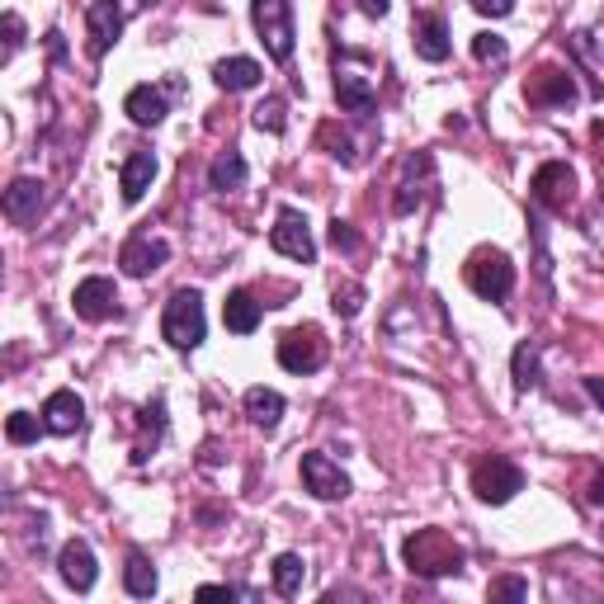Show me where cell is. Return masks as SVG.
Wrapping results in <instances>:
<instances>
[{
    "label": "cell",
    "mask_w": 604,
    "mask_h": 604,
    "mask_svg": "<svg viewBox=\"0 0 604 604\" xmlns=\"http://www.w3.org/2000/svg\"><path fill=\"white\" fill-rule=\"evenodd\" d=\"M401 557L415 577H458L468 563V553L444 534V529H415V534L401 543Z\"/></svg>",
    "instance_id": "cell-1"
},
{
    "label": "cell",
    "mask_w": 604,
    "mask_h": 604,
    "mask_svg": "<svg viewBox=\"0 0 604 604\" xmlns=\"http://www.w3.org/2000/svg\"><path fill=\"white\" fill-rule=\"evenodd\" d=\"M463 279H468V289L478 293V298L500 302V298H510V289H515V265H510V255H506V251L482 246V251H472V255H468Z\"/></svg>",
    "instance_id": "cell-2"
},
{
    "label": "cell",
    "mask_w": 604,
    "mask_h": 604,
    "mask_svg": "<svg viewBox=\"0 0 604 604\" xmlns=\"http://www.w3.org/2000/svg\"><path fill=\"white\" fill-rule=\"evenodd\" d=\"M204 298H198L194 289H180L176 298L166 302V316H161V336L176 345V350H198L204 345Z\"/></svg>",
    "instance_id": "cell-3"
},
{
    "label": "cell",
    "mask_w": 604,
    "mask_h": 604,
    "mask_svg": "<svg viewBox=\"0 0 604 604\" xmlns=\"http://www.w3.org/2000/svg\"><path fill=\"white\" fill-rule=\"evenodd\" d=\"M472 492H478L482 506H506V500H515V492H524V472L510 458L486 454L472 463Z\"/></svg>",
    "instance_id": "cell-4"
},
{
    "label": "cell",
    "mask_w": 604,
    "mask_h": 604,
    "mask_svg": "<svg viewBox=\"0 0 604 604\" xmlns=\"http://www.w3.org/2000/svg\"><path fill=\"white\" fill-rule=\"evenodd\" d=\"M251 20L255 34H261L265 52L275 62H289L293 57V5L289 0H251Z\"/></svg>",
    "instance_id": "cell-5"
},
{
    "label": "cell",
    "mask_w": 604,
    "mask_h": 604,
    "mask_svg": "<svg viewBox=\"0 0 604 604\" xmlns=\"http://www.w3.org/2000/svg\"><path fill=\"white\" fill-rule=\"evenodd\" d=\"M279 364L289 373H316L326 364V336L316 326H293L279 336Z\"/></svg>",
    "instance_id": "cell-6"
},
{
    "label": "cell",
    "mask_w": 604,
    "mask_h": 604,
    "mask_svg": "<svg viewBox=\"0 0 604 604\" xmlns=\"http://www.w3.org/2000/svg\"><path fill=\"white\" fill-rule=\"evenodd\" d=\"M524 99L534 109H571L581 99V90H577V81H571L563 67H539L534 76L524 81Z\"/></svg>",
    "instance_id": "cell-7"
},
{
    "label": "cell",
    "mask_w": 604,
    "mask_h": 604,
    "mask_svg": "<svg viewBox=\"0 0 604 604\" xmlns=\"http://www.w3.org/2000/svg\"><path fill=\"white\" fill-rule=\"evenodd\" d=\"M534 204L539 208H553V213H567L571 198H577V170H571L567 161H543L534 170Z\"/></svg>",
    "instance_id": "cell-8"
},
{
    "label": "cell",
    "mask_w": 604,
    "mask_h": 604,
    "mask_svg": "<svg viewBox=\"0 0 604 604\" xmlns=\"http://www.w3.org/2000/svg\"><path fill=\"white\" fill-rule=\"evenodd\" d=\"M269 246H275L279 255H289V261H298V265H312L316 261V241L307 232V218H302V213H293V208L279 213L275 232H269Z\"/></svg>",
    "instance_id": "cell-9"
},
{
    "label": "cell",
    "mask_w": 604,
    "mask_h": 604,
    "mask_svg": "<svg viewBox=\"0 0 604 604\" xmlns=\"http://www.w3.org/2000/svg\"><path fill=\"white\" fill-rule=\"evenodd\" d=\"M170 261V246L161 237H152V232H133L123 241V251H119V265H123V275H133V279H147L156 275Z\"/></svg>",
    "instance_id": "cell-10"
},
{
    "label": "cell",
    "mask_w": 604,
    "mask_h": 604,
    "mask_svg": "<svg viewBox=\"0 0 604 604\" xmlns=\"http://www.w3.org/2000/svg\"><path fill=\"white\" fill-rule=\"evenodd\" d=\"M302 486L316 500H345L350 496V478L340 472V463H330L326 454H302Z\"/></svg>",
    "instance_id": "cell-11"
},
{
    "label": "cell",
    "mask_w": 604,
    "mask_h": 604,
    "mask_svg": "<svg viewBox=\"0 0 604 604\" xmlns=\"http://www.w3.org/2000/svg\"><path fill=\"white\" fill-rule=\"evenodd\" d=\"M76 316L81 322H109L113 312H119V289H113V279L105 275H90V279H81L76 283Z\"/></svg>",
    "instance_id": "cell-12"
},
{
    "label": "cell",
    "mask_w": 604,
    "mask_h": 604,
    "mask_svg": "<svg viewBox=\"0 0 604 604\" xmlns=\"http://www.w3.org/2000/svg\"><path fill=\"white\" fill-rule=\"evenodd\" d=\"M57 571H62V581L71 585V591L85 595L95 585V548L85 539L62 543V553H57Z\"/></svg>",
    "instance_id": "cell-13"
},
{
    "label": "cell",
    "mask_w": 604,
    "mask_h": 604,
    "mask_svg": "<svg viewBox=\"0 0 604 604\" xmlns=\"http://www.w3.org/2000/svg\"><path fill=\"white\" fill-rule=\"evenodd\" d=\"M336 99H340L345 113H373V105H378V90H373V81L364 76V71L336 62Z\"/></svg>",
    "instance_id": "cell-14"
},
{
    "label": "cell",
    "mask_w": 604,
    "mask_h": 604,
    "mask_svg": "<svg viewBox=\"0 0 604 604\" xmlns=\"http://www.w3.org/2000/svg\"><path fill=\"white\" fill-rule=\"evenodd\" d=\"M85 20H90V57H105L123 34V10L113 0H90Z\"/></svg>",
    "instance_id": "cell-15"
},
{
    "label": "cell",
    "mask_w": 604,
    "mask_h": 604,
    "mask_svg": "<svg viewBox=\"0 0 604 604\" xmlns=\"http://www.w3.org/2000/svg\"><path fill=\"white\" fill-rule=\"evenodd\" d=\"M43 425H48L52 435H76V430L85 425V401L71 392V387L52 392L48 401H43Z\"/></svg>",
    "instance_id": "cell-16"
},
{
    "label": "cell",
    "mask_w": 604,
    "mask_h": 604,
    "mask_svg": "<svg viewBox=\"0 0 604 604\" xmlns=\"http://www.w3.org/2000/svg\"><path fill=\"white\" fill-rule=\"evenodd\" d=\"M38 208H43V184L28 180V176H20L5 190V218L14 227H28V222H38Z\"/></svg>",
    "instance_id": "cell-17"
},
{
    "label": "cell",
    "mask_w": 604,
    "mask_h": 604,
    "mask_svg": "<svg viewBox=\"0 0 604 604\" xmlns=\"http://www.w3.org/2000/svg\"><path fill=\"white\" fill-rule=\"evenodd\" d=\"M152 180H156V156L152 152H128V161L119 166L123 204H137V198L152 190Z\"/></svg>",
    "instance_id": "cell-18"
},
{
    "label": "cell",
    "mask_w": 604,
    "mask_h": 604,
    "mask_svg": "<svg viewBox=\"0 0 604 604\" xmlns=\"http://www.w3.org/2000/svg\"><path fill=\"white\" fill-rule=\"evenodd\" d=\"M411 34H415V52L425 62H444L449 57V24H444V14H415Z\"/></svg>",
    "instance_id": "cell-19"
},
{
    "label": "cell",
    "mask_w": 604,
    "mask_h": 604,
    "mask_svg": "<svg viewBox=\"0 0 604 604\" xmlns=\"http://www.w3.org/2000/svg\"><path fill=\"white\" fill-rule=\"evenodd\" d=\"M137 444H133V463H147L152 458V449L161 444V435H166V401L156 397V401H147V407L137 411Z\"/></svg>",
    "instance_id": "cell-20"
},
{
    "label": "cell",
    "mask_w": 604,
    "mask_h": 604,
    "mask_svg": "<svg viewBox=\"0 0 604 604\" xmlns=\"http://www.w3.org/2000/svg\"><path fill=\"white\" fill-rule=\"evenodd\" d=\"M123 113L142 128H156L166 119V90H156V85H133L123 99Z\"/></svg>",
    "instance_id": "cell-21"
},
{
    "label": "cell",
    "mask_w": 604,
    "mask_h": 604,
    "mask_svg": "<svg viewBox=\"0 0 604 604\" xmlns=\"http://www.w3.org/2000/svg\"><path fill=\"white\" fill-rule=\"evenodd\" d=\"M213 81H218L227 95H237V90H255V85L265 81V71H261V62H251V57H227V62L213 67Z\"/></svg>",
    "instance_id": "cell-22"
},
{
    "label": "cell",
    "mask_w": 604,
    "mask_h": 604,
    "mask_svg": "<svg viewBox=\"0 0 604 604\" xmlns=\"http://www.w3.org/2000/svg\"><path fill=\"white\" fill-rule=\"evenodd\" d=\"M222 322H227V330H237V336H251V330L261 326V302H255L246 289H237L222 302Z\"/></svg>",
    "instance_id": "cell-23"
},
{
    "label": "cell",
    "mask_w": 604,
    "mask_h": 604,
    "mask_svg": "<svg viewBox=\"0 0 604 604\" xmlns=\"http://www.w3.org/2000/svg\"><path fill=\"white\" fill-rule=\"evenodd\" d=\"M156 585H161V577H156L152 557L147 553H128V567H123V591L137 595V600H152Z\"/></svg>",
    "instance_id": "cell-24"
},
{
    "label": "cell",
    "mask_w": 604,
    "mask_h": 604,
    "mask_svg": "<svg viewBox=\"0 0 604 604\" xmlns=\"http://www.w3.org/2000/svg\"><path fill=\"white\" fill-rule=\"evenodd\" d=\"M246 415H251V425L275 430L283 421V397L275 392V387H251V392H246Z\"/></svg>",
    "instance_id": "cell-25"
},
{
    "label": "cell",
    "mask_w": 604,
    "mask_h": 604,
    "mask_svg": "<svg viewBox=\"0 0 604 604\" xmlns=\"http://www.w3.org/2000/svg\"><path fill=\"white\" fill-rule=\"evenodd\" d=\"M415 170H421V156H411L407 170H401V184H397V198H392V208H397V218H407V213L421 208V198H425V180H430V170L421 180H415Z\"/></svg>",
    "instance_id": "cell-26"
},
{
    "label": "cell",
    "mask_w": 604,
    "mask_h": 604,
    "mask_svg": "<svg viewBox=\"0 0 604 604\" xmlns=\"http://www.w3.org/2000/svg\"><path fill=\"white\" fill-rule=\"evenodd\" d=\"M208 184L218 194L241 190V184H246V161H241V152H222L218 161H213V170H208Z\"/></svg>",
    "instance_id": "cell-27"
},
{
    "label": "cell",
    "mask_w": 604,
    "mask_h": 604,
    "mask_svg": "<svg viewBox=\"0 0 604 604\" xmlns=\"http://www.w3.org/2000/svg\"><path fill=\"white\" fill-rule=\"evenodd\" d=\"M275 591L283 595V600H293V595H302V581H307V567H302V557L298 553H279L275 557Z\"/></svg>",
    "instance_id": "cell-28"
},
{
    "label": "cell",
    "mask_w": 604,
    "mask_h": 604,
    "mask_svg": "<svg viewBox=\"0 0 604 604\" xmlns=\"http://www.w3.org/2000/svg\"><path fill=\"white\" fill-rule=\"evenodd\" d=\"M322 147L336 156V161H345V166H359V161H364V152H354V137L345 133V128H336V123L322 128Z\"/></svg>",
    "instance_id": "cell-29"
},
{
    "label": "cell",
    "mask_w": 604,
    "mask_h": 604,
    "mask_svg": "<svg viewBox=\"0 0 604 604\" xmlns=\"http://www.w3.org/2000/svg\"><path fill=\"white\" fill-rule=\"evenodd\" d=\"M515 387L529 392V387H539V345L524 340L520 350H515Z\"/></svg>",
    "instance_id": "cell-30"
},
{
    "label": "cell",
    "mask_w": 604,
    "mask_h": 604,
    "mask_svg": "<svg viewBox=\"0 0 604 604\" xmlns=\"http://www.w3.org/2000/svg\"><path fill=\"white\" fill-rule=\"evenodd\" d=\"M255 128H261V133H283V128H289V105H283L279 95L261 99V105H255Z\"/></svg>",
    "instance_id": "cell-31"
},
{
    "label": "cell",
    "mask_w": 604,
    "mask_h": 604,
    "mask_svg": "<svg viewBox=\"0 0 604 604\" xmlns=\"http://www.w3.org/2000/svg\"><path fill=\"white\" fill-rule=\"evenodd\" d=\"M38 430H48V425H38V415L14 411L10 421H5V439H10V444H34V439H38Z\"/></svg>",
    "instance_id": "cell-32"
},
{
    "label": "cell",
    "mask_w": 604,
    "mask_h": 604,
    "mask_svg": "<svg viewBox=\"0 0 604 604\" xmlns=\"http://www.w3.org/2000/svg\"><path fill=\"white\" fill-rule=\"evenodd\" d=\"M330 307H336V316H359V307H364V289L359 283H336V293H330Z\"/></svg>",
    "instance_id": "cell-33"
},
{
    "label": "cell",
    "mask_w": 604,
    "mask_h": 604,
    "mask_svg": "<svg viewBox=\"0 0 604 604\" xmlns=\"http://www.w3.org/2000/svg\"><path fill=\"white\" fill-rule=\"evenodd\" d=\"M472 57H478V62H506L510 48H506V38H496V34H478L472 38Z\"/></svg>",
    "instance_id": "cell-34"
},
{
    "label": "cell",
    "mask_w": 604,
    "mask_h": 604,
    "mask_svg": "<svg viewBox=\"0 0 604 604\" xmlns=\"http://www.w3.org/2000/svg\"><path fill=\"white\" fill-rule=\"evenodd\" d=\"M524 595H529L524 577H496L492 581V600H524Z\"/></svg>",
    "instance_id": "cell-35"
},
{
    "label": "cell",
    "mask_w": 604,
    "mask_h": 604,
    "mask_svg": "<svg viewBox=\"0 0 604 604\" xmlns=\"http://www.w3.org/2000/svg\"><path fill=\"white\" fill-rule=\"evenodd\" d=\"M330 246H336V251H345V255H354L359 251V232H354V227L350 222H330Z\"/></svg>",
    "instance_id": "cell-36"
},
{
    "label": "cell",
    "mask_w": 604,
    "mask_h": 604,
    "mask_svg": "<svg viewBox=\"0 0 604 604\" xmlns=\"http://www.w3.org/2000/svg\"><path fill=\"white\" fill-rule=\"evenodd\" d=\"M24 48V20H20V14H5V52H0V57H5V62H10V57L14 52H20Z\"/></svg>",
    "instance_id": "cell-37"
},
{
    "label": "cell",
    "mask_w": 604,
    "mask_h": 604,
    "mask_svg": "<svg viewBox=\"0 0 604 604\" xmlns=\"http://www.w3.org/2000/svg\"><path fill=\"white\" fill-rule=\"evenodd\" d=\"M198 600H255L241 585H198Z\"/></svg>",
    "instance_id": "cell-38"
},
{
    "label": "cell",
    "mask_w": 604,
    "mask_h": 604,
    "mask_svg": "<svg viewBox=\"0 0 604 604\" xmlns=\"http://www.w3.org/2000/svg\"><path fill=\"white\" fill-rule=\"evenodd\" d=\"M472 10H478V14H492V20H506V14L515 10V0H472Z\"/></svg>",
    "instance_id": "cell-39"
},
{
    "label": "cell",
    "mask_w": 604,
    "mask_h": 604,
    "mask_svg": "<svg viewBox=\"0 0 604 604\" xmlns=\"http://www.w3.org/2000/svg\"><path fill=\"white\" fill-rule=\"evenodd\" d=\"M585 500H591L595 510H604V472H595V478H591V492H585Z\"/></svg>",
    "instance_id": "cell-40"
},
{
    "label": "cell",
    "mask_w": 604,
    "mask_h": 604,
    "mask_svg": "<svg viewBox=\"0 0 604 604\" xmlns=\"http://www.w3.org/2000/svg\"><path fill=\"white\" fill-rule=\"evenodd\" d=\"M387 5H392V0H359V10H364V14H373V20H383V14H387Z\"/></svg>",
    "instance_id": "cell-41"
},
{
    "label": "cell",
    "mask_w": 604,
    "mask_h": 604,
    "mask_svg": "<svg viewBox=\"0 0 604 604\" xmlns=\"http://www.w3.org/2000/svg\"><path fill=\"white\" fill-rule=\"evenodd\" d=\"M585 392H591V401L604 411V378H585Z\"/></svg>",
    "instance_id": "cell-42"
},
{
    "label": "cell",
    "mask_w": 604,
    "mask_h": 604,
    "mask_svg": "<svg viewBox=\"0 0 604 604\" xmlns=\"http://www.w3.org/2000/svg\"><path fill=\"white\" fill-rule=\"evenodd\" d=\"M591 142H595V152H600V161H604V119H595V128H591Z\"/></svg>",
    "instance_id": "cell-43"
}]
</instances>
